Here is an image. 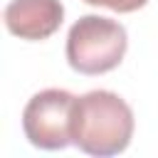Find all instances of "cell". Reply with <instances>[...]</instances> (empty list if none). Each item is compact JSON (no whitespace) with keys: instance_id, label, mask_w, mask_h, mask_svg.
Masks as SVG:
<instances>
[{"instance_id":"7a4b0ae2","label":"cell","mask_w":158,"mask_h":158,"mask_svg":"<svg viewBox=\"0 0 158 158\" xmlns=\"http://www.w3.org/2000/svg\"><path fill=\"white\" fill-rule=\"evenodd\" d=\"M128 49L126 27L101 15H81L67 35V62L79 74H106L116 69Z\"/></svg>"},{"instance_id":"3957f363","label":"cell","mask_w":158,"mask_h":158,"mask_svg":"<svg viewBox=\"0 0 158 158\" xmlns=\"http://www.w3.org/2000/svg\"><path fill=\"white\" fill-rule=\"evenodd\" d=\"M74 94L67 89L37 91L22 111V131L27 141L42 151H62L72 143Z\"/></svg>"},{"instance_id":"6da1fadb","label":"cell","mask_w":158,"mask_h":158,"mask_svg":"<svg viewBox=\"0 0 158 158\" xmlns=\"http://www.w3.org/2000/svg\"><path fill=\"white\" fill-rule=\"evenodd\" d=\"M131 106L109 89H94L74 99L72 109V143L89 156H118L128 148L133 136Z\"/></svg>"},{"instance_id":"277c9868","label":"cell","mask_w":158,"mask_h":158,"mask_svg":"<svg viewBox=\"0 0 158 158\" xmlns=\"http://www.w3.org/2000/svg\"><path fill=\"white\" fill-rule=\"evenodd\" d=\"M2 20L10 35L40 42L59 30L64 20V5L59 0H10Z\"/></svg>"},{"instance_id":"5b68a950","label":"cell","mask_w":158,"mask_h":158,"mask_svg":"<svg viewBox=\"0 0 158 158\" xmlns=\"http://www.w3.org/2000/svg\"><path fill=\"white\" fill-rule=\"evenodd\" d=\"M84 2L86 5H94V7H109L114 12H136L148 0H84Z\"/></svg>"}]
</instances>
